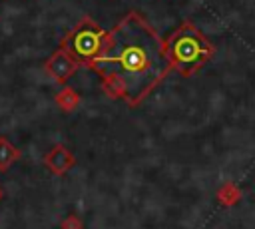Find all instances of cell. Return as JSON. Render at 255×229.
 Masks as SVG:
<instances>
[{
	"label": "cell",
	"mask_w": 255,
	"mask_h": 229,
	"mask_svg": "<svg viewBox=\"0 0 255 229\" xmlns=\"http://www.w3.org/2000/svg\"><path fill=\"white\" fill-rule=\"evenodd\" d=\"M20 159V149L4 135H0V171H6Z\"/></svg>",
	"instance_id": "6"
},
{
	"label": "cell",
	"mask_w": 255,
	"mask_h": 229,
	"mask_svg": "<svg viewBox=\"0 0 255 229\" xmlns=\"http://www.w3.org/2000/svg\"><path fill=\"white\" fill-rule=\"evenodd\" d=\"M241 197H243L241 189H239L235 183H231V181L223 183V185L219 187V191H217V201H219L223 207H233V205H237V203L241 201Z\"/></svg>",
	"instance_id": "7"
},
{
	"label": "cell",
	"mask_w": 255,
	"mask_h": 229,
	"mask_svg": "<svg viewBox=\"0 0 255 229\" xmlns=\"http://www.w3.org/2000/svg\"><path fill=\"white\" fill-rule=\"evenodd\" d=\"M108 44V30H102L92 18H82L62 40V50L68 52L78 66H92Z\"/></svg>",
	"instance_id": "3"
},
{
	"label": "cell",
	"mask_w": 255,
	"mask_h": 229,
	"mask_svg": "<svg viewBox=\"0 0 255 229\" xmlns=\"http://www.w3.org/2000/svg\"><path fill=\"white\" fill-rule=\"evenodd\" d=\"M62 229H82V221L78 215H68L62 221Z\"/></svg>",
	"instance_id": "9"
},
{
	"label": "cell",
	"mask_w": 255,
	"mask_h": 229,
	"mask_svg": "<svg viewBox=\"0 0 255 229\" xmlns=\"http://www.w3.org/2000/svg\"><path fill=\"white\" fill-rule=\"evenodd\" d=\"M56 104L64 110V112H74V110H78V106H80V94L76 92V90H72L70 86H64L58 94H56Z\"/></svg>",
	"instance_id": "8"
},
{
	"label": "cell",
	"mask_w": 255,
	"mask_h": 229,
	"mask_svg": "<svg viewBox=\"0 0 255 229\" xmlns=\"http://www.w3.org/2000/svg\"><path fill=\"white\" fill-rule=\"evenodd\" d=\"M90 68L102 78L112 76L120 80L126 92L124 100L131 108L141 104L171 70L165 42L137 12H129L108 30L106 50Z\"/></svg>",
	"instance_id": "1"
},
{
	"label": "cell",
	"mask_w": 255,
	"mask_h": 229,
	"mask_svg": "<svg viewBox=\"0 0 255 229\" xmlns=\"http://www.w3.org/2000/svg\"><path fill=\"white\" fill-rule=\"evenodd\" d=\"M78 68H80V66L76 64V60H74L68 52H64L62 48H60L58 52H54V54L46 60V64H44L46 74H48L54 82H58V84H62V86H66V82L76 74Z\"/></svg>",
	"instance_id": "4"
},
{
	"label": "cell",
	"mask_w": 255,
	"mask_h": 229,
	"mask_svg": "<svg viewBox=\"0 0 255 229\" xmlns=\"http://www.w3.org/2000/svg\"><path fill=\"white\" fill-rule=\"evenodd\" d=\"M213 54L215 46H211V42L191 22H183L181 26H177L165 42L169 68L185 78L201 70Z\"/></svg>",
	"instance_id": "2"
},
{
	"label": "cell",
	"mask_w": 255,
	"mask_h": 229,
	"mask_svg": "<svg viewBox=\"0 0 255 229\" xmlns=\"http://www.w3.org/2000/svg\"><path fill=\"white\" fill-rule=\"evenodd\" d=\"M0 199H2V189H0Z\"/></svg>",
	"instance_id": "10"
},
{
	"label": "cell",
	"mask_w": 255,
	"mask_h": 229,
	"mask_svg": "<svg viewBox=\"0 0 255 229\" xmlns=\"http://www.w3.org/2000/svg\"><path fill=\"white\" fill-rule=\"evenodd\" d=\"M44 163H46V167H48L52 173H56V175H64L68 169L74 167L76 157H74V153H72L66 145L56 143V145L44 155Z\"/></svg>",
	"instance_id": "5"
}]
</instances>
